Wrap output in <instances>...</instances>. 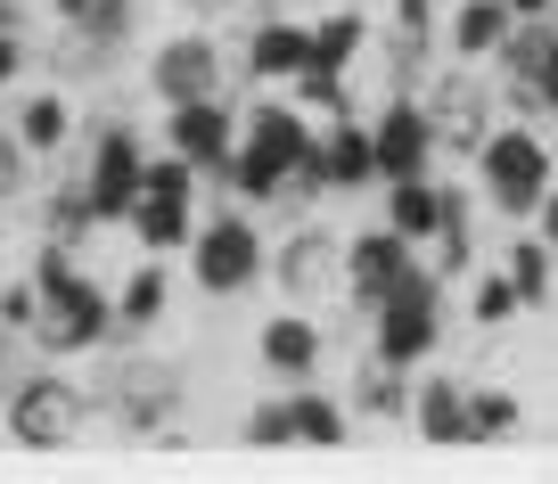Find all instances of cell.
I'll list each match as a JSON object with an SVG mask.
<instances>
[{
	"label": "cell",
	"instance_id": "cell-10",
	"mask_svg": "<svg viewBox=\"0 0 558 484\" xmlns=\"http://www.w3.org/2000/svg\"><path fill=\"white\" fill-rule=\"evenodd\" d=\"M427 123H436V148L476 156V148H485V132H493L501 116H493L485 83H469V74H444V83H436V99H427Z\"/></svg>",
	"mask_w": 558,
	"mask_h": 484
},
{
	"label": "cell",
	"instance_id": "cell-39",
	"mask_svg": "<svg viewBox=\"0 0 558 484\" xmlns=\"http://www.w3.org/2000/svg\"><path fill=\"white\" fill-rule=\"evenodd\" d=\"M509 17H550V0H509Z\"/></svg>",
	"mask_w": 558,
	"mask_h": 484
},
{
	"label": "cell",
	"instance_id": "cell-2",
	"mask_svg": "<svg viewBox=\"0 0 558 484\" xmlns=\"http://www.w3.org/2000/svg\"><path fill=\"white\" fill-rule=\"evenodd\" d=\"M476 181H485L501 222H534L542 190H550V140L534 123H493L485 148H476Z\"/></svg>",
	"mask_w": 558,
	"mask_h": 484
},
{
	"label": "cell",
	"instance_id": "cell-15",
	"mask_svg": "<svg viewBox=\"0 0 558 484\" xmlns=\"http://www.w3.org/2000/svg\"><path fill=\"white\" fill-rule=\"evenodd\" d=\"M362 41H369V17H362V9H329V17L313 25V50H304V74H296V83H345V66L362 58Z\"/></svg>",
	"mask_w": 558,
	"mask_h": 484
},
{
	"label": "cell",
	"instance_id": "cell-1",
	"mask_svg": "<svg viewBox=\"0 0 558 484\" xmlns=\"http://www.w3.org/2000/svg\"><path fill=\"white\" fill-rule=\"evenodd\" d=\"M34 288H41L34 346L50 353V362L107 346V329H116V295H107L99 279L74 263V246H50V239H41V255H34Z\"/></svg>",
	"mask_w": 558,
	"mask_h": 484
},
{
	"label": "cell",
	"instance_id": "cell-16",
	"mask_svg": "<svg viewBox=\"0 0 558 484\" xmlns=\"http://www.w3.org/2000/svg\"><path fill=\"white\" fill-rule=\"evenodd\" d=\"M320 181L329 190H378V148H369V123L337 116L320 132Z\"/></svg>",
	"mask_w": 558,
	"mask_h": 484
},
{
	"label": "cell",
	"instance_id": "cell-8",
	"mask_svg": "<svg viewBox=\"0 0 558 484\" xmlns=\"http://www.w3.org/2000/svg\"><path fill=\"white\" fill-rule=\"evenodd\" d=\"M165 148L190 156L197 173H222L230 148H239V116H230V99H222V90H206V99L165 107Z\"/></svg>",
	"mask_w": 558,
	"mask_h": 484
},
{
	"label": "cell",
	"instance_id": "cell-11",
	"mask_svg": "<svg viewBox=\"0 0 558 484\" xmlns=\"http://www.w3.org/2000/svg\"><path fill=\"white\" fill-rule=\"evenodd\" d=\"M214 74H222V50H214L206 34H173L157 58H148V90H157L165 107L206 99V90H214Z\"/></svg>",
	"mask_w": 558,
	"mask_h": 484
},
{
	"label": "cell",
	"instance_id": "cell-5",
	"mask_svg": "<svg viewBox=\"0 0 558 484\" xmlns=\"http://www.w3.org/2000/svg\"><path fill=\"white\" fill-rule=\"evenodd\" d=\"M140 181H148V140L132 132V123H107L99 148H90V173H83V197L99 222H123V214L140 206Z\"/></svg>",
	"mask_w": 558,
	"mask_h": 484
},
{
	"label": "cell",
	"instance_id": "cell-34",
	"mask_svg": "<svg viewBox=\"0 0 558 484\" xmlns=\"http://www.w3.org/2000/svg\"><path fill=\"white\" fill-rule=\"evenodd\" d=\"M140 190H165V197H197V165L190 156H148V181H140Z\"/></svg>",
	"mask_w": 558,
	"mask_h": 484
},
{
	"label": "cell",
	"instance_id": "cell-20",
	"mask_svg": "<svg viewBox=\"0 0 558 484\" xmlns=\"http://www.w3.org/2000/svg\"><path fill=\"white\" fill-rule=\"evenodd\" d=\"M304 50H313V25H255L246 34V74L255 83H296Z\"/></svg>",
	"mask_w": 558,
	"mask_h": 484
},
{
	"label": "cell",
	"instance_id": "cell-23",
	"mask_svg": "<svg viewBox=\"0 0 558 484\" xmlns=\"http://www.w3.org/2000/svg\"><path fill=\"white\" fill-rule=\"evenodd\" d=\"M165 304H173V271H165V255H148V263H140V271L116 288V329H132V337L157 329Z\"/></svg>",
	"mask_w": 558,
	"mask_h": 484
},
{
	"label": "cell",
	"instance_id": "cell-22",
	"mask_svg": "<svg viewBox=\"0 0 558 484\" xmlns=\"http://www.w3.org/2000/svg\"><path fill=\"white\" fill-rule=\"evenodd\" d=\"M411 402H418V411H411L418 444H469V386H460V378H427Z\"/></svg>",
	"mask_w": 558,
	"mask_h": 484
},
{
	"label": "cell",
	"instance_id": "cell-28",
	"mask_svg": "<svg viewBox=\"0 0 558 484\" xmlns=\"http://www.w3.org/2000/svg\"><path fill=\"white\" fill-rule=\"evenodd\" d=\"M518 427V395L509 386H469V444H501Z\"/></svg>",
	"mask_w": 558,
	"mask_h": 484
},
{
	"label": "cell",
	"instance_id": "cell-37",
	"mask_svg": "<svg viewBox=\"0 0 558 484\" xmlns=\"http://www.w3.org/2000/svg\"><path fill=\"white\" fill-rule=\"evenodd\" d=\"M17 66H25V41L9 34V25H0V83H9V74H17Z\"/></svg>",
	"mask_w": 558,
	"mask_h": 484
},
{
	"label": "cell",
	"instance_id": "cell-24",
	"mask_svg": "<svg viewBox=\"0 0 558 484\" xmlns=\"http://www.w3.org/2000/svg\"><path fill=\"white\" fill-rule=\"evenodd\" d=\"M116 402H123L132 427H157L165 402H181V378H173V370H157V362H132V370H116Z\"/></svg>",
	"mask_w": 558,
	"mask_h": 484
},
{
	"label": "cell",
	"instance_id": "cell-26",
	"mask_svg": "<svg viewBox=\"0 0 558 484\" xmlns=\"http://www.w3.org/2000/svg\"><path fill=\"white\" fill-rule=\"evenodd\" d=\"M90 230H107V222H99V214H90L83 181H74V190H58L50 206H41V239H50V246H83Z\"/></svg>",
	"mask_w": 558,
	"mask_h": 484
},
{
	"label": "cell",
	"instance_id": "cell-29",
	"mask_svg": "<svg viewBox=\"0 0 558 484\" xmlns=\"http://www.w3.org/2000/svg\"><path fill=\"white\" fill-rule=\"evenodd\" d=\"M353 402H362L369 419H395L402 402H411V395H402V370H395V362H378V353H369V362H362V395H353Z\"/></svg>",
	"mask_w": 558,
	"mask_h": 484
},
{
	"label": "cell",
	"instance_id": "cell-12",
	"mask_svg": "<svg viewBox=\"0 0 558 484\" xmlns=\"http://www.w3.org/2000/svg\"><path fill=\"white\" fill-rule=\"evenodd\" d=\"M337 255H345V246H337L329 230H296V239L263 263V279H279V288H288V304H313L320 288H337Z\"/></svg>",
	"mask_w": 558,
	"mask_h": 484
},
{
	"label": "cell",
	"instance_id": "cell-36",
	"mask_svg": "<svg viewBox=\"0 0 558 484\" xmlns=\"http://www.w3.org/2000/svg\"><path fill=\"white\" fill-rule=\"evenodd\" d=\"M534 222H542V230H534V239H542V246H550V255H558V190H542V206H534Z\"/></svg>",
	"mask_w": 558,
	"mask_h": 484
},
{
	"label": "cell",
	"instance_id": "cell-33",
	"mask_svg": "<svg viewBox=\"0 0 558 484\" xmlns=\"http://www.w3.org/2000/svg\"><path fill=\"white\" fill-rule=\"evenodd\" d=\"M427 25H436V0H395V34H402V66H418V50H427Z\"/></svg>",
	"mask_w": 558,
	"mask_h": 484
},
{
	"label": "cell",
	"instance_id": "cell-3",
	"mask_svg": "<svg viewBox=\"0 0 558 484\" xmlns=\"http://www.w3.org/2000/svg\"><path fill=\"white\" fill-rule=\"evenodd\" d=\"M436 337H444V279L418 263L395 295H378V304H369V353H378V362H395V370H411V362H427V353H436Z\"/></svg>",
	"mask_w": 558,
	"mask_h": 484
},
{
	"label": "cell",
	"instance_id": "cell-38",
	"mask_svg": "<svg viewBox=\"0 0 558 484\" xmlns=\"http://www.w3.org/2000/svg\"><path fill=\"white\" fill-rule=\"evenodd\" d=\"M90 9H99V0H50V17H58V25H83Z\"/></svg>",
	"mask_w": 558,
	"mask_h": 484
},
{
	"label": "cell",
	"instance_id": "cell-6",
	"mask_svg": "<svg viewBox=\"0 0 558 484\" xmlns=\"http://www.w3.org/2000/svg\"><path fill=\"white\" fill-rule=\"evenodd\" d=\"M411 271H418V246L402 239V230H386V222L362 230V239H345V255H337V288H345L362 312L378 304V295H395Z\"/></svg>",
	"mask_w": 558,
	"mask_h": 484
},
{
	"label": "cell",
	"instance_id": "cell-32",
	"mask_svg": "<svg viewBox=\"0 0 558 484\" xmlns=\"http://www.w3.org/2000/svg\"><path fill=\"white\" fill-rule=\"evenodd\" d=\"M239 435H246V444H263V451H271V444H296V427H288V395H279V402H255V411L239 419Z\"/></svg>",
	"mask_w": 558,
	"mask_h": 484
},
{
	"label": "cell",
	"instance_id": "cell-25",
	"mask_svg": "<svg viewBox=\"0 0 558 484\" xmlns=\"http://www.w3.org/2000/svg\"><path fill=\"white\" fill-rule=\"evenodd\" d=\"M550 246L542 239H509V255H501V271H509V288H518V304H550Z\"/></svg>",
	"mask_w": 558,
	"mask_h": 484
},
{
	"label": "cell",
	"instance_id": "cell-19",
	"mask_svg": "<svg viewBox=\"0 0 558 484\" xmlns=\"http://www.w3.org/2000/svg\"><path fill=\"white\" fill-rule=\"evenodd\" d=\"M509 25H518V17H509V0H452V34H444V41H452L460 66H476V58H493L509 41Z\"/></svg>",
	"mask_w": 558,
	"mask_h": 484
},
{
	"label": "cell",
	"instance_id": "cell-4",
	"mask_svg": "<svg viewBox=\"0 0 558 484\" xmlns=\"http://www.w3.org/2000/svg\"><path fill=\"white\" fill-rule=\"evenodd\" d=\"M263 263H271V246L246 214H214V222L190 230V279L206 295H246L263 279Z\"/></svg>",
	"mask_w": 558,
	"mask_h": 484
},
{
	"label": "cell",
	"instance_id": "cell-7",
	"mask_svg": "<svg viewBox=\"0 0 558 484\" xmlns=\"http://www.w3.org/2000/svg\"><path fill=\"white\" fill-rule=\"evenodd\" d=\"M83 386L74 378H50V370H41V378H25L17 386V402H9V435H17V444H34V451H50V444H74V435H83Z\"/></svg>",
	"mask_w": 558,
	"mask_h": 484
},
{
	"label": "cell",
	"instance_id": "cell-40",
	"mask_svg": "<svg viewBox=\"0 0 558 484\" xmlns=\"http://www.w3.org/2000/svg\"><path fill=\"white\" fill-rule=\"evenodd\" d=\"M0 362H9V329H0Z\"/></svg>",
	"mask_w": 558,
	"mask_h": 484
},
{
	"label": "cell",
	"instance_id": "cell-13",
	"mask_svg": "<svg viewBox=\"0 0 558 484\" xmlns=\"http://www.w3.org/2000/svg\"><path fill=\"white\" fill-rule=\"evenodd\" d=\"M386 190V230H402V239H436L444 222L460 214V197L444 190V181H427V173H411V181H378Z\"/></svg>",
	"mask_w": 558,
	"mask_h": 484
},
{
	"label": "cell",
	"instance_id": "cell-21",
	"mask_svg": "<svg viewBox=\"0 0 558 484\" xmlns=\"http://www.w3.org/2000/svg\"><path fill=\"white\" fill-rule=\"evenodd\" d=\"M9 140H17L25 156H58L74 140V99L66 90H34V99L17 107V123H9Z\"/></svg>",
	"mask_w": 558,
	"mask_h": 484
},
{
	"label": "cell",
	"instance_id": "cell-35",
	"mask_svg": "<svg viewBox=\"0 0 558 484\" xmlns=\"http://www.w3.org/2000/svg\"><path fill=\"white\" fill-rule=\"evenodd\" d=\"M525 90H534L542 107H558V25H550V50H542V66H534V83H525Z\"/></svg>",
	"mask_w": 558,
	"mask_h": 484
},
{
	"label": "cell",
	"instance_id": "cell-30",
	"mask_svg": "<svg viewBox=\"0 0 558 484\" xmlns=\"http://www.w3.org/2000/svg\"><path fill=\"white\" fill-rule=\"evenodd\" d=\"M469 312H476V329H509L525 304H518V288H509V271H485L476 295H469Z\"/></svg>",
	"mask_w": 558,
	"mask_h": 484
},
{
	"label": "cell",
	"instance_id": "cell-18",
	"mask_svg": "<svg viewBox=\"0 0 558 484\" xmlns=\"http://www.w3.org/2000/svg\"><path fill=\"white\" fill-rule=\"evenodd\" d=\"M132 222V239L148 246V255H181L197 230V197H165V190H140V206L123 214Z\"/></svg>",
	"mask_w": 558,
	"mask_h": 484
},
{
	"label": "cell",
	"instance_id": "cell-31",
	"mask_svg": "<svg viewBox=\"0 0 558 484\" xmlns=\"http://www.w3.org/2000/svg\"><path fill=\"white\" fill-rule=\"evenodd\" d=\"M34 312H41V288H34V271H17L9 288H0V329H9V337H34Z\"/></svg>",
	"mask_w": 558,
	"mask_h": 484
},
{
	"label": "cell",
	"instance_id": "cell-41",
	"mask_svg": "<svg viewBox=\"0 0 558 484\" xmlns=\"http://www.w3.org/2000/svg\"><path fill=\"white\" fill-rule=\"evenodd\" d=\"M550 116H558V107H550Z\"/></svg>",
	"mask_w": 558,
	"mask_h": 484
},
{
	"label": "cell",
	"instance_id": "cell-17",
	"mask_svg": "<svg viewBox=\"0 0 558 484\" xmlns=\"http://www.w3.org/2000/svg\"><path fill=\"white\" fill-rule=\"evenodd\" d=\"M255 353H263V370H279V378H313L320 370V320L313 312H279V320H263Z\"/></svg>",
	"mask_w": 558,
	"mask_h": 484
},
{
	"label": "cell",
	"instance_id": "cell-27",
	"mask_svg": "<svg viewBox=\"0 0 558 484\" xmlns=\"http://www.w3.org/2000/svg\"><path fill=\"white\" fill-rule=\"evenodd\" d=\"M288 427H296V444H345V411H337L329 395H288Z\"/></svg>",
	"mask_w": 558,
	"mask_h": 484
},
{
	"label": "cell",
	"instance_id": "cell-14",
	"mask_svg": "<svg viewBox=\"0 0 558 484\" xmlns=\"http://www.w3.org/2000/svg\"><path fill=\"white\" fill-rule=\"evenodd\" d=\"M246 148H263L271 165H313L320 156V132L304 123V107H279V99H263V107H246Z\"/></svg>",
	"mask_w": 558,
	"mask_h": 484
},
{
	"label": "cell",
	"instance_id": "cell-9",
	"mask_svg": "<svg viewBox=\"0 0 558 484\" xmlns=\"http://www.w3.org/2000/svg\"><path fill=\"white\" fill-rule=\"evenodd\" d=\"M369 148H378V181H411L436 165V123H427V99H386L378 123H369Z\"/></svg>",
	"mask_w": 558,
	"mask_h": 484
}]
</instances>
